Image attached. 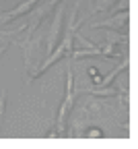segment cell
I'll use <instances>...</instances> for the list:
<instances>
[{
	"label": "cell",
	"mask_w": 138,
	"mask_h": 149,
	"mask_svg": "<svg viewBox=\"0 0 138 149\" xmlns=\"http://www.w3.org/2000/svg\"><path fill=\"white\" fill-rule=\"evenodd\" d=\"M128 23H130V13L126 8V10H117L113 17H107L105 21L93 23V29H113V31H120V33L124 29L128 33Z\"/></svg>",
	"instance_id": "5b68a950"
},
{
	"label": "cell",
	"mask_w": 138,
	"mask_h": 149,
	"mask_svg": "<svg viewBox=\"0 0 138 149\" xmlns=\"http://www.w3.org/2000/svg\"><path fill=\"white\" fill-rule=\"evenodd\" d=\"M4 106H6V89L0 91V135H2V120H4Z\"/></svg>",
	"instance_id": "30bf717a"
},
{
	"label": "cell",
	"mask_w": 138,
	"mask_h": 149,
	"mask_svg": "<svg viewBox=\"0 0 138 149\" xmlns=\"http://www.w3.org/2000/svg\"><path fill=\"white\" fill-rule=\"evenodd\" d=\"M58 2H62V0H41V2H39L37 6L31 8V13L27 15V17H29V25L25 27L27 35H31V33H35V31L39 29V25L46 21V17L56 8Z\"/></svg>",
	"instance_id": "277c9868"
},
{
	"label": "cell",
	"mask_w": 138,
	"mask_h": 149,
	"mask_svg": "<svg viewBox=\"0 0 138 149\" xmlns=\"http://www.w3.org/2000/svg\"><path fill=\"white\" fill-rule=\"evenodd\" d=\"M87 135H89V137H95V139H101V137H103V133H101L99 128H89Z\"/></svg>",
	"instance_id": "8fae6325"
},
{
	"label": "cell",
	"mask_w": 138,
	"mask_h": 149,
	"mask_svg": "<svg viewBox=\"0 0 138 149\" xmlns=\"http://www.w3.org/2000/svg\"><path fill=\"white\" fill-rule=\"evenodd\" d=\"M21 48H23L25 70L29 72L31 79H37V68H39V64H41V60L46 58V54L41 50V42L35 37V33H31V35H27L21 42Z\"/></svg>",
	"instance_id": "6da1fadb"
},
{
	"label": "cell",
	"mask_w": 138,
	"mask_h": 149,
	"mask_svg": "<svg viewBox=\"0 0 138 149\" xmlns=\"http://www.w3.org/2000/svg\"><path fill=\"white\" fill-rule=\"evenodd\" d=\"M39 2H41V0H25V2H21V4H17L14 8L6 10V13H0V25H6V23L14 21L17 17H23V15H29V13H31V8H33V6H37Z\"/></svg>",
	"instance_id": "8992f818"
},
{
	"label": "cell",
	"mask_w": 138,
	"mask_h": 149,
	"mask_svg": "<svg viewBox=\"0 0 138 149\" xmlns=\"http://www.w3.org/2000/svg\"><path fill=\"white\" fill-rule=\"evenodd\" d=\"M87 74L91 77V83L93 85H101V74H99V68H97V66H89L87 68Z\"/></svg>",
	"instance_id": "9c48e42d"
},
{
	"label": "cell",
	"mask_w": 138,
	"mask_h": 149,
	"mask_svg": "<svg viewBox=\"0 0 138 149\" xmlns=\"http://www.w3.org/2000/svg\"><path fill=\"white\" fill-rule=\"evenodd\" d=\"M72 106H74V70H72V64H70L68 66V72H66L64 100H62L60 112H58V135L66 133V124H68V118L72 114Z\"/></svg>",
	"instance_id": "7a4b0ae2"
},
{
	"label": "cell",
	"mask_w": 138,
	"mask_h": 149,
	"mask_svg": "<svg viewBox=\"0 0 138 149\" xmlns=\"http://www.w3.org/2000/svg\"><path fill=\"white\" fill-rule=\"evenodd\" d=\"M83 93H89V95H97V97H115L117 89L109 87V85H95V87H85L81 89Z\"/></svg>",
	"instance_id": "52a82bcc"
},
{
	"label": "cell",
	"mask_w": 138,
	"mask_h": 149,
	"mask_svg": "<svg viewBox=\"0 0 138 149\" xmlns=\"http://www.w3.org/2000/svg\"><path fill=\"white\" fill-rule=\"evenodd\" d=\"M64 10H66V4H64V0H62V2H58L56 15H54V21H52V27H50V31H48V35H46V50H43V54H46V56L56 48V44L60 42V37H62Z\"/></svg>",
	"instance_id": "3957f363"
},
{
	"label": "cell",
	"mask_w": 138,
	"mask_h": 149,
	"mask_svg": "<svg viewBox=\"0 0 138 149\" xmlns=\"http://www.w3.org/2000/svg\"><path fill=\"white\" fill-rule=\"evenodd\" d=\"M117 0H95V6H93V13H107Z\"/></svg>",
	"instance_id": "ba28073f"
}]
</instances>
